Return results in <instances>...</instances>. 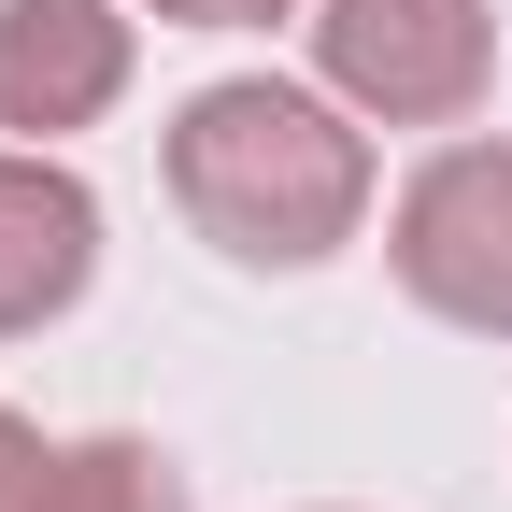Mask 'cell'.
Instances as JSON below:
<instances>
[{"mask_svg": "<svg viewBox=\"0 0 512 512\" xmlns=\"http://www.w3.org/2000/svg\"><path fill=\"white\" fill-rule=\"evenodd\" d=\"M171 214L200 228L228 271H328V256L370 228V128L328 86L285 72H228L171 114Z\"/></svg>", "mask_w": 512, "mask_h": 512, "instance_id": "cell-1", "label": "cell"}, {"mask_svg": "<svg viewBox=\"0 0 512 512\" xmlns=\"http://www.w3.org/2000/svg\"><path fill=\"white\" fill-rule=\"evenodd\" d=\"M384 271L413 285V313L512 342V143H441L384 214Z\"/></svg>", "mask_w": 512, "mask_h": 512, "instance_id": "cell-2", "label": "cell"}, {"mask_svg": "<svg viewBox=\"0 0 512 512\" xmlns=\"http://www.w3.org/2000/svg\"><path fill=\"white\" fill-rule=\"evenodd\" d=\"M313 72L370 128H456L498 72V15L484 0H328L313 15Z\"/></svg>", "mask_w": 512, "mask_h": 512, "instance_id": "cell-3", "label": "cell"}, {"mask_svg": "<svg viewBox=\"0 0 512 512\" xmlns=\"http://www.w3.org/2000/svg\"><path fill=\"white\" fill-rule=\"evenodd\" d=\"M143 0H0V143H72L128 100Z\"/></svg>", "mask_w": 512, "mask_h": 512, "instance_id": "cell-4", "label": "cell"}, {"mask_svg": "<svg viewBox=\"0 0 512 512\" xmlns=\"http://www.w3.org/2000/svg\"><path fill=\"white\" fill-rule=\"evenodd\" d=\"M100 285V200L86 171H57V143H0V342L57 328Z\"/></svg>", "mask_w": 512, "mask_h": 512, "instance_id": "cell-5", "label": "cell"}, {"mask_svg": "<svg viewBox=\"0 0 512 512\" xmlns=\"http://www.w3.org/2000/svg\"><path fill=\"white\" fill-rule=\"evenodd\" d=\"M29 512H200V498H185V470L157 456V441L100 427V441H43V484H29Z\"/></svg>", "mask_w": 512, "mask_h": 512, "instance_id": "cell-6", "label": "cell"}, {"mask_svg": "<svg viewBox=\"0 0 512 512\" xmlns=\"http://www.w3.org/2000/svg\"><path fill=\"white\" fill-rule=\"evenodd\" d=\"M157 29H271V15H299V0H143Z\"/></svg>", "mask_w": 512, "mask_h": 512, "instance_id": "cell-7", "label": "cell"}, {"mask_svg": "<svg viewBox=\"0 0 512 512\" xmlns=\"http://www.w3.org/2000/svg\"><path fill=\"white\" fill-rule=\"evenodd\" d=\"M29 484H43V427L0 399V512H29Z\"/></svg>", "mask_w": 512, "mask_h": 512, "instance_id": "cell-8", "label": "cell"}]
</instances>
